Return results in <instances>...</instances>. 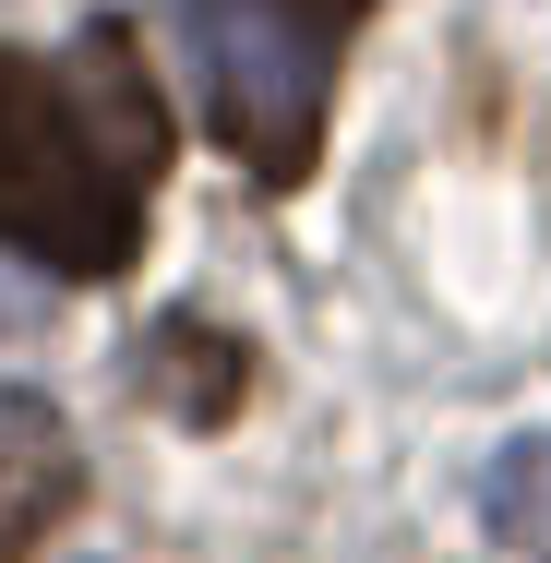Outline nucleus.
<instances>
[{
	"label": "nucleus",
	"mask_w": 551,
	"mask_h": 563,
	"mask_svg": "<svg viewBox=\"0 0 551 563\" xmlns=\"http://www.w3.org/2000/svg\"><path fill=\"white\" fill-rule=\"evenodd\" d=\"M156 156H168V120L109 24L73 60L0 48V240L12 252L60 276H120L144 240Z\"/></svg>",
	"instance_id": "f257e3e1"
},
{
	"label": "nucleus",
	"mask_w": 551,
	"mask_h": 563,
	"mask_svg": "<svg viewBox=\"0 0 551 563\" xmlns=\"http://www.w3.org/2000/svg\"><path fill=\"white\" fill-rule=\"evenodd\" d=\"M372 0H180V48L205 73V120L252 180H300L324 144L335 60Z\"/></svg>",
	"instance_id": "f03ea898"
},
{
	"label": "nucleus",
	"mask_w": 551,
	"mask_h": 563,
	"mask_svg": "<svg viewBox=\"0 0 551 563\" xmlns=\"http://www.w3.org/2000/svg\"><path fill=\"white\" fill-rule=\"evenodd\" d=\"M73 492H85V455L60 432V408L0 384V563H36V540L73 516Z\"/></svg>",
	"instance_id": "7ed1b4c3"
},
{
	"label": "nucleus",
	"mask_w": 551,
	"mask_h": 563,
	"mask_svg": "<svg viewBox=\"0 0 551 563\" xmlns=\"http://www.w3.org/2000/svg\"><path fill=\"white\" fill-rule=\"evenodd\" d=\"M132 384H144L168 420H228V408L252 396V347H240V336H217L205 312H168L156 336L132 347Z\"/></svg>",
	"instance_id": "20e7f679"
},
{
	"label": "nucleus",
	"mask_w": 551,
	"mask_h": 563,
	"mask_svg": "<svg viewBox=\"0 0 551 563\" xmlns=\"http://www.w3.org/2000/svg\"><path fill=\"white\" fill-rule=\"evenodd\" d=\"M492 540L551 552V432H528V444L492 455Z\"/></svg>",
	"instance_id": "39448f33"
}]
</instances>
